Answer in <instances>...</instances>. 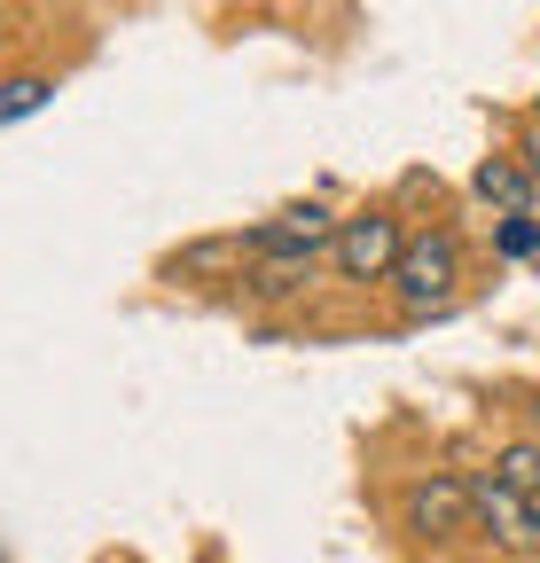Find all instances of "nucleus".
Instances as JSON below:
<instances>
[{"instance_id":"nucleus-9","label":"nucleus","mask_w":540,"mask_h":563,"mask_svg":"<svg viewBox=\"0 0 540 563\" xmlns=\"http://www.w3.org/2000/svg\"><path fill=\"white\" fill-rule=\"evenodd\" d=\"M532 251H540L532 211H502V258H532Z\"/></svg>"},{"instance_id":"nucleus-8","label":"nucleus","mask_w":540,"mask_h":563,"mask_svg":"<svg viewBox=\"0 0 540 563\" xmlns=\"http://www.w3.org/2000/svg\"><path fill=\"white\" fill-rule=\"evenodd\" d=\"M494 477H509L517 493H532V501H540V446H502V454H494Z\"/></svg>"},{"instance_id":"nucleus-3","label":"nucleus","mask_w":540,"mask_h":563,"mask_svg":"<svg viewBox=\"0 0 540 563\" xmlns=\"http://www.w3.org/2000/svg\"><path fill=\"white\" fill-rule=\"evenodd\" d=\"M470 525H478L494 548H517V555L540 548V501H532V493H517L509 477H494V470L470 477Z\"/></svg>"},{"instance_id":"nucleus-5","label":"nucleus","mask_w":540,"mask_h":563,"mask_svg":"<svg viewBox=\"0 0 540 563\" xmlns=\"http://www.w3.org/2000/svg\"><path fill=\"white\" fill-rule=\"evenodd\" d=\"M408 532H416V540L478 532V525H470V477H416V485H408Z\"/></svg>"},{"instance_id":"nucleus-11","label":"nucleus","mask_w":540,"mask_h":563,"mask_svg":"<svg viewBox=\"0 0 540 563\" xmlns=\"http://www.w3.org/2000/svg\"><path fill=\"white\" fill-rule=\"evenodd\" d=\"M0 47H9V24H0Z\"/></svg>"},{"instance_id":"nucleus-6","label":"nucleus","mask_w":540,"mask_h":563,"mask_svg":"<svg viewBox=\"0 0 540 563\" xmlns=\"http://www.w3.org/2000/svg\"><path fill=\"white\" fill-rule=\"evenodd\" d=\"M470 188H478L486 203H502V211H532V173H525V157H486L478 173H470Z\"/></svg>"},{"instance_id":"nucleus-7","label":"nucleus","mask_w":540,"mask_h":563,"mask_svg":"<svg viewBox=\"0 0 540 563\" xmlns=\"http://www.w3.org/2000/svg\"><path fill=\"white\" fill-rule=\"evenodd\" d=\"M47 102H55V79H40V70L0 79V125H16V118H32V110H47Z\"/></svg>"},{"instance_id":"nucleus-10","label":"nucleus","mask_w":540,"mask_h":563,"mask_svg":"<svg viewBox=\"0 0 540 563\" xmlns=\"http://www.w3.org/2000/svg\"><path fill=\"white\" fill-rule=\"evenodd\" d=\"M517 157H525V173H532V180H540V125H532V133H525V150H517Z\"/></svg>"},{"instance_id":"nucleus-4","label":"nucleus","mask_w":540,"mask_h":563,"mask_svg":"<svg viewBox=\"0 0 540 563\" xmlns=\"http://www.w3.org/2000/svg\"><path fill=\"white\" fill-rule=\"evenodd\" d=\"M399 220L392 211H361V220H337V243H329V266L345 274V282H392L399 266Z\"/></svg>"},{"instance_id":"nucleus-2","label":"nucleus","mask_w":540,"mask_h":563,"mask_svg":"<svg viewBox=\"0 0 540 563\" xmlns=\"http://www.w3.org/2000/svg\"><path fill=\"white\" fill-rule=\"evenodd\" d=\"M454 282H462V243L447 228H423L399 243V266H392V290L408 313H447L454 306Z\"/></svg>"},{"instance_id":"nucleus-1","label":"nucleus","mask_w":540,"mask_h":563,"mask_svg":"<svg viewBox=\"0 0 540 563\" xmlns=\"http://www.w3.org/2000/svg\"><path fill=\"white\" fill-rule=\"evenodd\" d=\"M337 243V220L321 203H290L275 211L258 235H251V258H258V290H290L298 274H313V258H329Z\"/></svg>"}]
</instances>
